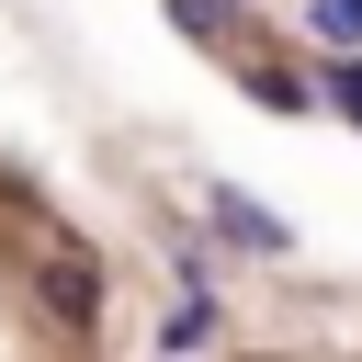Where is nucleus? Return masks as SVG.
Listing matches in <instances>:
<instances>
[{
    "label": "nucleus",
    "mask_w": 362,
    "mask_h": 362,
    "mask_svg": "<svg viewBox=\"0 0 362 362\" xmlns=\"http://www.w3.org/2000/svg\"><path fill=\"white\" fill-rule=\"evenodd\" d=\"M249 90H260L272 113H305V79H294V68H249Z\"/></svg>",
    "instance_id": "nucleus-4"
},
{
    "label": "nucleus",
    "mask_w": 362,
    "mask_h": 362,
    "mask_svg": "<svg viewBox=\"0 0 362 362\" xmlns=\"http://www.w3.org/2000/svg\"><path fill=\"white\" fill-rule=\"evenodd\" d=\"M328 113H351V124H362V45H351V57L328 68Z\"/></svg>",
    "instance_id": "nucleus-7"
},
{
    "label": "nucleus",
    "mask_w": 362,
    "mask_h": 362,
    "mask_svg": "<svg viewBox=\"0 0 362 362\" xmlns=\"http://www.w3.org/2000/svg\"><path fill=\"white\" fill-rule=\"evenodd\" d=\"M170 23H181V34H226V23H238V0H170Z\"/></svg>",
    "instance_id": "nucleus-5"
},
{
    "label": "nucleus",
    "mask_w": 362,
    "mask_h": 362,
    "mask_svg": "<svg viewBox=\"0 0 362 362\" xmlns=\"http://www.w3.org/2000/svg\"><path fill=\"white\" fill-rule=\"evenodd\" d=\"M204 339H215V305H204V294H181V305L158 317V351H204Z\"/></svg>",
    "instance_id": "nucleus-3"
},
{
    "label": "nucleus",
    "mask_w": 362,
    "mask_h": 362,
    "mask_svg": "<svg viewBox=\"0 0 362 362\" xmlns=\"http://www.w3.org/2000/svg\"><path fill=\"white\" fill-rule=\"evenodd\" d=\"M45 305L79 328V317H102V272H79V260H45Z\"/></svg>",
    "instance_id": "nucleus-1"
},
{
    "label": "nucleus",
    "mask_w": 362,
    "mask_h": 362,
    "mask_svg": "<svg viewBox=\"0 0 362 362\" xmlns=\"http://www.w3.org/2000/svg\"><path fill=\"white\" fill-rule=\"evenodd\" d=\"M305 23H317V34H328V45H362V0H317V11H305Z\"/></svg>",
    "instance_id": "nucleus-6"
},
{
    "label": "nucleus",
    "mask_w": 362,
    "mask_h": 362,
    "mask_svg": "<svg viewBox=\"0 0 362 362\" xmlns=\"http://www.w3.org/2000/svg\"><path fill=\"white\" fill-rule=\"evenodd\" d=\"M215 226H226V238H238V249H260V260H272V249H283V226H272V215H260V204H249V192H215Z\"/></svg>",
    "instance_id": "nucleus-2"
}]
</instances>
